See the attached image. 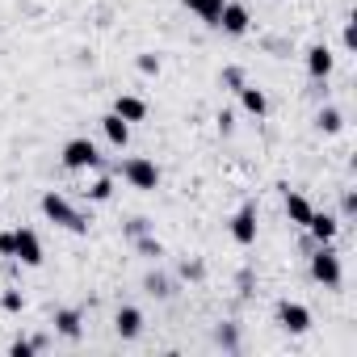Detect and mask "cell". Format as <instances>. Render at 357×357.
I'll return each instance as SVG.
<instances>
[{
    "instance_id": "cell-1",
    "label": "cell",
    "mask_w": 357,
    "mask_h": 357,
    "mask_svg": "<svg viewBox=\"0 0 357 357\" xmlns=\"http://www.w3.org/2000/svg\"><path fill=\"white\" fill-rule=\"evenodd\" d=\"M43 215H47V223H55V227H63V231H76V236H89V219L59 194V190H47L43 194Z\"/></svg>"
},
{
    "instance_id": "cell-2",
    "label": "cell",
    "mask_w": 357,
    "mask_h": 357,
    "mask_svg": "<svg viewBox=\"0 0 357 357\" xmlns=\"http://www.w3.org/2000/svg\"><path fill=\"white\" fill-rule=\"evenodd\" d=\"M307 269L324 290H340V282H344V265H340V252L332 244H315L307 257Z\"/></svg>"
},
{
    "instance_id": "cell-3",
    "label": "cell",
    "mask_w": 357,
    "mask_h": 357,
    "mask_svg": "<svg viewBox=\"0 0 357 357\" xmlns=\"http://www.w3.org/2000/svg\"><path fill=\"white\" fill-rule=\"evenodd\" d=\"M122 181L139 194H151V190H160V164L147 160V155H126L122 160Z\"/></svg>"
},
{
    "instance_id": "cell-4",
    "label": "cell",
    "mask_w": 357,
    "mask_h": 357,
    "mask_svg": "<svg viewBox=\"0 0 357 357\" xmlns=\"http://www.w3.org/2000/svg\"><path fill=\"white\" fill-rule=\"evenodd\" d=\"M59 160H63V168L68 172H89V168H101V151H97V143L93 139H68L63 143V151H59Z\"/></svg>"
},
{
    "instance_id": "cell-5",
    "label": "cell",
    "mask_w": 357,
    "mask_h": 357,
    "mask_svg": "<svg viewBox=\"0 0 357 357\" xmlns=\"http://www.w3.org/2000/svg\"><path fill=\"white\" fill-rule=\"evenodd\" d=\"M43 240H38V231L34 227H17L13 231V261H22L26 269H38L43 265Z\"/></svg>"
},
{
    "instance_id": "cell-6",
    "label": "cell",
    "mask_w": 357,
    "mask_h": 357,
    "mask_svg": "<svg viewBox=\"0 0 357 357\" xmlns=\"http://www.w3.org/2000/svg\"><path fill=\"white\" fill-rule=\"evenodd\" d=\"M215 30H223V34H231V38H244L248 30H252V13L240 5V0H223V13H219V26Z\"/></svg>"
},
{
    "instance_id": "cell-7",
    "label": "cell",
    "mask_w": 357,
    "mask_h": 357,
    "mask_svg": "<svg viewBox=\"0 0 357 357\" xmlns=\"http://www.w3.org/2000/svg\"><path fill=\"white\" fill-rule=\"evenodd\" d=\"M231 240L240 248H252L257 244V202H244L236 215H231Z\"/></svg>"
},
{
    "instance_id": "cell-8",
    "label": "cell",
    "mask_w": 357,
    "mask_h": 357,
    "mask_svg": "<svg viewBox=\"0 0 357 357\" xmlns=\"http://www.w3.org/2000/svg\"><path fill=\"white\" fill-rule=\"evenodd\" d=\"M278 324H282L290 336H303V332L311 328V311H307L303 303H294V298H282V303H278Z\"/></svg>"
},
{
    "instance_id": "cell-9",
    "label": "cell",
    "mask_w": 357,
    "mask_h": 357,
    "mask_svg": "<svg viewBox=\"0 0 357 357\" xmlns=\"http://www.w3.org/2000/svg\"><path fill=\"white\" fill-rule=\"evenodd\" d=\"M315 244H332L336 236H340V219L336 215H328V211H311V219H307V227H303Z\"/></svg>"
},
{
    "instance_id": "cell-10",
    "label": "cell",
    "mask_w": 357,
    "mask_h": 357,
    "mask_svg": "<svg viewBox=\"0 0 357 357\" xmlns=\"http://www.w3.org/2000/svg\"><path fill=\"white\" fill-rule=\"evenodd\" d=\"M332 68H336V55H332L324 43H311V47H307V76H311V80H328Z\"/></svg>"
},
{
    "instance_id": "cell-11",
    "label": "cell",
    "mask_w": 357,
    "mask_h": 357,
    "mask_svg": "<svg viewBox=\"0 0 357 357\" xmlns=\"http://www.w3.org/2000/svg\"><path fill=\"white\" fill-rule=\"evenodd\" d=\"M114 114H118L122 122H130V126H135V122H143V118H147V101H143V97H135V93H118V97H114Z\"/></svg>"
},
{
    "instance_id": "cell-12",
    "label": "cell",
    "mask_w": 357,
    "mask_h": 357,
    "mask_svg": "<svg viewBox=\"0 0 357 357\" xmlns=\"http://www.w3.org/2000/svg\"><path fill=\"white\" fill-rule=\"evenodd\" d=\"M114 332H118L122 340H135V336L143 332V311H139V307H118V315H114Z\"/></svg>"
},
{
    "instance_id": "cell-13",
    "label": "cell",
    "mask_w": 357,
    "mask_h": 357,
    "mask_svg": "<svg viewBox=\"0 0 357 357\" xmlns=\"http://www.w3.org/2000/svg\"><path fill=\"white\" fill-rule=\"evenodd\" d=\"M311 211H315V206L307 202V194H298V190H286V219H290V223H294L298 231L307 227V219H311Z\"/></svg>"
},
{
    "instance_id": "cell-14",
    "label": "cell",
    "mask_w": 357,
    "mask_h": 357,
    "mask_svg": "<svg viewBox=\"0 0 357 357\" xmlns=\"http://www.w3.org/2000/svg\"><path fill=\"white\" fill-rule=\"evenodd\" d=\"M101 130H105V139H109V143H114L118 151H122V147L130 143V122H122V118H118L114 109H109V114L101 118Z\"/></svg>"
},
{
    "instance_id": "cell-15",
    "label": "cell",
    "mask_w": 357,
    "mask_h": 357,
    "mask_svg": "<svg viewBox=\"0 0 357 357\" xmlns=\"http://www.w3.org/2000/svg\"><path fill=\"white\" fill-rule=\"evenodd\" d=\"M240 105H244L252 118H265V114H269V97H265V89H257V84H244V89H240Z\"/></svg>"
},
{
    "instance_id": "cell-16",
    "label": "cell",
    "mask_w": 357,
    "mask_h": 357,
    "mask_svg": "<svg viewBox=\"0 0 357 357\" xmlns=\"http://www.w3.org/2000/svg\"><path fill=\"white\" fill-rule=\"evenodd\" d=\"M55 332L68 340H80V311L76 307H59L55 311Z\"/></svg>"
},
{
    "instance_id": "cell-17",
    "label": "cell",
    "mask_w": 357,
    "mask_h": 357,
    "mask_svg": "<svg viewBox=\"0 0 357 357\" xmlns=\"http://www.w3.org/2000/svg\"><path fill=\"white\" fill-rule=\"evenodd\" d=\"M185 9H194L206 26H219V13H223V0H181Z\"/></svg>"
},
{
    "instance_id": "cell-18",
    "label": "cell",
    "mask_w": 357,
    "mask_h": 357,
    "mask_svg": "<svg viewBox=\"0 0 357 357\" xmlns=\"http://www.w3.org/2000/svg\"><path fill=\"white\" fill-rule=\"evenodd\" d=\"M315 126H319L324 135H340V130H344V114H340L336 105H324V109L315 114Z\"/></svg>"
},
{
    "instance_id": "cell-19",
    "label": "cell",
    "mask_w": 357,
    "mask_h": 357,
    "mask_svg": "<svg viewBox=\"0 0 357 357\" xmlns=\"http://www.w3.org/2000/svg\"><path fill=\"white\" fill-rule=\"evenodd\" d=\"M143 290H147L151 298H172V282H168L164 273H147V278H143Z\"/></svg>"
},
{
    "instance_id": "cell-20",
    "label": "cell",
    "mask_w": 357,
    "mask_h": 357,
    "mask_svg": "<svg viewBox=\"0 0 357 357\" xmlns=\"http://www.w3.org/2000/svg\"><path fill=\"white\" fill-rule=\"evenodd\" d=\"M135 252H143L147 261H160V257H164V244H160L155 236H147V231H143V236H135Z\"/></svg>"
},
{
    "instance_id": "cell-21",
    "label": "cell",
    "mask_w": 357,
    "mask_h": 357,
    "mask_svg": "<svg viewBox=\"0 0 357 357\" xmlns=\"http://www.w3.org/2000/svg\"><path fill=\"white\" fill-rule=\"evenodd\" d=\"M114 198V176H97L89 185V202H109Z\"/></svg>"
},
{
    "instance_id": "cell-22",
    "label": "cell",
    "mask_w": 357,
    "mask_h": 357,
    "mask_svg": "<svg viewBox=\"0 0 357 357\" xmlns=\"http://www.w3.org/2000/svg\"><path fill=\"white\" fill-rule=\"evenodd\" d=\"M0 307H5L9 315H17V311H26V294L22 290H5L0 294Z\"/></svg>"
},
{
    "instance_id": "cell-23",
    "label": "cell",
    "mask_w": 357,
    "mask_h": 357,
    "mask_svg": "<svg viewBox=\"0 0 357 357\" xmlns=\"http://www.w3.org/2000/svg\"><path fill=\"white\" fill-rule=\"evenodd\" d=\"M219 80H223V84H227V89H231V93H240V89H244V84H248V80H244V72H240V68H223V76H219Z\"/></svg>"
},
{
    "instance_id": "cell-24",
    "label": "cell",
    "mask_w": 357,
    "mask_h": 357,
    "mask_svg": "<svg viewBox=\"0 0 357 357\" xmlns=\"http://www.w3.org/2000/svg\"><path fill=\"white\" fill-rule=\"evenodd\" d=\"M139 72L143 76H160V55H139Z\"/></svg>"
},
{
    "instance_id": "cell-25",
    "label": "cell",
    "mask_w": 357,
    "mask_h": 357,
    "mask_svg": "<svg viewBox=\"0 0 357 357\" xmlns=\"http://www.w3.org/2000/svg\"><path fill=\"white\" fill-rule=\"evenodd\" d=\"M353 215H357V194L344 190V198H340V219H353Z\"/></svg>"
},
{
    "instance_id": "cell-26",
    "label": "cell",
    "mask_w": 357,
    "mask_h": 357,
    "mask_svg": "<svg viewBox=\"0 0 357 357\" xmlns=\"http://www.w3.org/2000/svg\"><path fill=\"white\" fill-rule=\"evenodd\" d=\"M215 122H219V135H231V130H236V114H231V109H219Z\"/></svg>"
},
{
    "instance_id": "cell-27",
    "label": "cell",
    "mask_w": 357,
    "mask_h": 357,
    "mask_svg": "<svg viewBox=\"0 0 357 357\" xmlns=\"http://www.w3.org/2000/svg\"><path fill=\"white\" fill-rule=\"evenodd\" d=\"M9 353H13V357H30V353H38V349H34V340H13Z\"/></svg>"
},
{
    "instance_id": "cell-28",
    "label": "cell",
    "mask_w": 357,
    "mask_h": 357,
    "mask_svg": "<svg viewBox=\"0 0 357 357\" xmlns=\"http://www.w3.org/2000/svg\"><path fill=\"white\" fill-rule=\"evenodd\" d=\"M143 231H151V223H147V219H130V223H126V236H130V240H135V236H143Z\"/></svg>"
},
{
    "instance_id": "cell-29",
    "label": "cell",
    "mask_w": 357,
    "mask_h": 357,
    "mask_svg": "<svg viewBox=\"0 0 357 357\" xmlns=\"http://www.w3.org/2000/svg\"><path fill=\"white\" fill-rule=\"evenodd\" d=\"M215 336H219V344H227V349H236V328H231V324H223V328H219Z\"/></svg>"
},
{
    "instance_id": "cell-30",
    "label": "cell",
    "mask_w": 357,
    "mask_h": 357,
    "mask_svg": "<svg viewBox=\"0 0 357 357\" xmlns=\"http://www.w3.org/2000/svg\"><path fill=\"white\" fill-rule=\"evenodd\" d=\"M0 257L13 261V231H0Z\"/></svg>"
},
{
    "instance_id": "cell-31",
    "label": "cell",
    "mask_w": 357,
    "mask_h": 357,
    "mask_svg": "<svg viewBox=\"0 0 357 357\" xmlns=\"http://www.w3.org/2000/svg\"><path fill=\"white\" fill-rule=\"evenodd\" d=\"M202 273H206L202 265H181V278H194V282H202Z\"/></svg>"
}]
</instances>
